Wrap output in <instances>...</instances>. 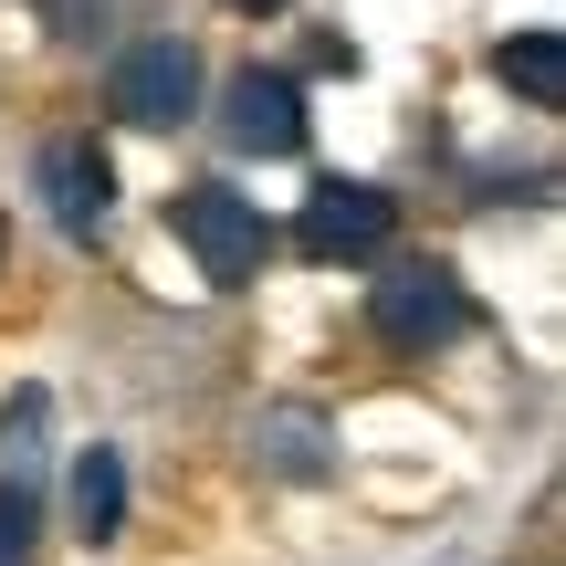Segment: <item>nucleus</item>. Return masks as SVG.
<instances>
[{"label":"nucleus","instance_id":"12","mask_svg":"<svg viewBox=\"0 0 566 566\" xmlns=\"http://www.w3.org/2000/svg\"><path fill=\"white\" fill-rule=\"evenodd\" d=\"M221 11H242V21H263V11H283V0H221Z\"/></svg>","mask_w":566,"mask_h":566},{"label":"nucleus","instance_id":"2","mask_svg":"<svg viewBox=\"0 0 566 566\" xmlns=\"http://www.w3.org/2000/svg\"><path fill=\"white\" fill-rule=\"evenodd\" d=\"M367 325H378L388 357H430V346L472 336V294L451 263H399L388 283H367Z\"/></svg>","mask_w":566,"mask_h":566},{"label":"nucleus","instance_id":"8","mask_svg":"<svg viewBox=\"0 0 566 566\" xmlns=\"http://www.w3.org/2000/svg\"><path fill=\"white\" fill-rule=\"evenodd\" d=\"M74 525L95 535V546L126 525V462H116V451H84V462H74Z\"/></svg>","mask_w":566,"mask_h":566},{"label":"nucleus","instance_id":"3","mask_svg":"<svg viewBox=\"0 0 566 566\" xmlns=\"http://www.w3.org/2000/svg\"><path fill=\"white\" fill-rule=\"evenodd\" d=\"M105 105H116L126 126H189L200 116V53H189V32L126 42L116 74H105Z\"/></svg>","mask_w":566,"mask_h":566},{"label":"nucleus","instance_id":"7","mask_svg":"<svg viewBox=\"0 0 566 566\" xmlns=\"http://www.w3.org/2000/svg\"><path fill=\"white\" fill-rule=\"evenodd\" d=\"M493 74H504L535 116H556V105H566V32H546V21H535V32H514L504 53H493Z\"/></svg>","mask_w":566,"mask_h":566},{"label":"nucleus","instance_id":"5","mask_svg":"<svg viewBox=\"0 0 566 566\" xmlns=\"http://www.w3.org/2000/svg\"><path fill=\"white\" fill-rule=\"evenodd\" d=\"M221 126H231V147H242V158H304V84L242 63V74L221 84Z\"/></svg>","mask_w":566,"mask_h":566},{"label":"nucleus","instance_id":"10","mask_svg":"<svg viewBox=\"0 0 566 566\" xmlns=\"http://www.w3.org/2000/svg\"><path fill=\"white\" fill-rule=\"evenodd\" d=\"M263 451H273L283 483H315V472H325V430L315 420H263Z\"/></svg>","mask_w":566,"mask_h":566},{"label":"nucleus","instance_id":"11","mask_svg":"<svg viewBox=\"0 0 566 566\" xmlns=\"http://www.w3.org/2000/svg\"><path fill=\"white\" fill-rule=\"evenodd\" d=\"M32 11H42V32H63V42H84V32H95L105 11H116V0H32Z\"/></svg>","mask_w":566,"mask_h":566},{"label":"nucleus","instance_id":"9","mask_svg":"<svg viewBox=\"0 0 566 566\" xmlns=\"http://www.w3.org/2000/svg\"><path fill=\"white\" fill-rule=\"evenodd\" d=\"M42 556V493L32 472H0V566H32Z\"/></svg>","mask_w":566,"mask_h":566},{"label":"nucleus","instance_id":"4","mask_svg":"<svg viewBox=\"0 0 566 566\" xmlns=\"http://www.w3.org/2000/svg\"><path fill=\"white\" fill-rule=\"evenodd\" d=\"M388 231H399V200H388V189H367V179H315V189H304L294 242H304V263H378Z\"/></svg>","mask_w":566,"mask_h":566},{"label":"nucleus","instance_id":"6","mask_svg":"<svg viewBox=\"0 0 566 566\" xmlns=\"http://www.w3.org/2000/svg\"><path fill=\"white\" fill-rule=\"evenodd\" d=\"M32 189L53 200V221L74 231V242H95L105 210H116V168H105V147H95V137H53V147L32 158Z\"/></svg>","mask_w":566,"mask_h":566},{"label":"nucleus","instance_id":"1","mask_svg":"<svg viewBox=\"0 0 566 566\" xmlns=\"http://www.w3.org/2000/svg\"><path fill=\"white\" fill-rule=\"evenodd\" d=\"M168 231L189 242L200 283H252V273H263V252H273L263 200H242L231 179H189V189H168Z\"/></svg>","mask_w":566,"mask_h":566},{"label":"nucleus","instance_id":"13","mask_svg":"<svg viewBox=\"0 0 566 566\" xmlns=\"http://www.w3.org/2000/svg\"><path fill=\"white\" fill-rule=\"evenodd\" d=\"M0 252H11V221H0Z\"/></svg>","mask_w":566,"mask_h":566}]
</instances>
